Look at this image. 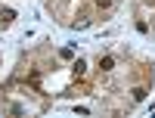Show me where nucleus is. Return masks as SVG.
Wrapping results in <instances>:
<instances>
[{
	"label": "nucleus",
	"mask_w": 155,
	"mask_h": 118,
	"mask_svg": "<svg viewBox=\"0 0 155 118\" xmlns=\"http://www.w3.org/2000/svg\"><path fill=\"white\" fill-rule=\"evenodd\" d=\"M112 3H115V0H96V6H99V9H109Z\"/></svg>",
	"instance_id": "7ed1b4c3"
},
{
	"label": "nucleus",
	"mask_w": 155,
	"mask_h": 118,
	"mask_svg": "<svg viewBox=\"0 0 155 118\" xmlns=\"http://www.w3.org/2000/svg\"><path fill=\"white\" fill-rule=\"evenodd\" d=\"M99 69H102V72L115 69V59H112V56H102V59H99Z\"/></svg>",
	"instance_id": "f257e3e1"
},
{
	"label": "nucleus",
	"mask_w": 155,
	"mask_h": 118,
	"mask_svg": "<svg viewBox=\"0 0 155 118\" xmlns=\"http://www.w3.org/2000/svg\"><path fill=\"white\" fill-rule=\"evenodd\" d=\"M134 99H137V103L146 99V90H143V87H134Z\"/></svg>",
	"instance_id": "f03ea898"
}]
</instances>
